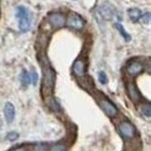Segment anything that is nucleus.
Here are the masks:
<instances>
[{
    "instance_id": "12",
    "label": "nucleus",
    "mask_w": 151,
    "mask_h": 151,
    "mask_svg": "<svg viewBox=\"0 0 151 151\" xmlns=\"http://www.w3.org/2000/svg\"><path fill=\"white\" fill-rule=\"evenodd\" d=\"M127 14H128V17L133 23L138 22L139 19H140L142 17V12L140 9H138V8H132V9H129L128 11H127Z\"/></svg>"
},
{
    "instance_id": "23",
    "label": "nucleus",
    "mask_w": 151,
    "mask_h": 151,
    "mask_svg": "<svg viewBox=\"0 0 151 151\" xmlns=\"http://www.w3.org/2000/svg\"><path fill=\"white\" fill-rule=\"evenodd\" d=\"M9 151H26L25 150V147L24 146H18V147H15V148H13Z\"/></svg>"
},
{
    "instance_id": "2",
    "label": "nucleus",
    "mask_w": 151,
    "mask_h": 151,
    "mask_svg": "<svg viewBox=\"0 0 151 151\" xmlns=\"http://www.w3.org/2000/svg\"><path fill=\"white\" fill-rule=\"evenodd\" d=\"M17 17L18 18V27L22 33H27L31 27V19L29 11L24 6H19L17 12Z\"/></svg>"
},
{
    "instance_id": "6",
    "label": "nucleus",
    "mask_w": 151,
    "mask_h": 151,
    "mask_svg": "<svg viewBox=\"0 0 151 151\" xmlns=\"http://www.w3.org/2000/svg\"><path fill=\"white\" fill-rule=\"evenodd\" d=\"M100 105L101 107V109L103 110V112L110 118H113L118 114L117 107L115 106L114 103H112L108 100H106V99H101Z\"/></svg>"
},
{
    "instance_id": "11",
    "label": "nucleus",
    "mask_w": 151,
    "mask_h": 151,
    "mask_svg": "<svg viewBox=\"0 0 151 151\" xmlns=\"http://www.w3.org/2000/svg\"><path fill=\"white\" fill-rule=\"evenodd\" d=\"M4 115H5L6 120L9 124L14 122V117H15V109L13 103H11V102L6 103L5 107H4Z\"/></svg>"
},
{
    "instance_id": "10",
    "label": "nucleus",
    "mask_w": 151,
    "mask_h": 151,
    "mask_svg": "<svg viewBox=\"0 0 151 151\" xmlns=\"http://www.w3.org/2000/svg\"><path fill=\"white\" fill-rule=\"evenodd\" d=\"M99 14H100V17H102L105 20H109L113 17L114 15V9L111 6H109V4H103L101 7H100L99 9Z\"/></svg>"
},
{
    "instance_id": "15",
    "label": "nucleus",
    "mask_w": 151,
    "mask_h": 151,
    "mask_svg": "<svg viewBox=\"0 0 151 151\" xmlns=\"http://www.w3.org/2000/svg\"><path fill=\"white\" fill-rule=\"evenodd\" d=\"M20 82H21L22 86H24V87H27L31 83L30 74L28 73L27 71H23V72H22L21 77H20Z\"/></svg>"
},
{
    "instance_id": "21",
    "label": "nucleus",
    "mask_w": 151,
    "mask_h": 151,
    "mask_svg": "<svg viewBox=\"0 0 151 151\" xmlns=\"http://www.w3.org/2000/svg\"><path fill=\"white\" fill-rule=\"evenodd\" d=\"M30 77H31V82L33 83L34 85H37V81H38V76L35 72H33L30 74Z\"/></svg>"
},
{
    "instance_id": "7",
    "label": "nucleus",
    "mask_w": 151,
    "mask_h": 151,
    "mask_svg": "<svg viewBox=\"0 0 151 151\" xmlns=\"http://www.w3.org/2000/svg\"><path fill=\"white\" fill-rule=\"evenodd\" d=\"M145 70L144 65L139 61H130L126 66V71L131 77H136Z\"/></svg>"
},
{
    "instance_id": "9",
    "label": "nucleus",
    "mask_w": 151,
    "mask_h": 151,
    "mask_svg": "<svg viewBox=\"0 0 151 151\" xmlns=\"http://www.w3.org/2000/svg\"><path fill=\"white\" fill-rule=\"evenodd\" d=\"M126 90L128 92V95L130 99L132 100L134 102H139L141 101V94L139 92L138 88L136 87V85L132 82H129L126 84Z\"/></svg>"
},
{
    "instance_id": "19",
    "label": "nucleus",
    "mask_w": 151,
    "mask_h": 151,
    "mask_svg": "<svg viewBox=\"0 0 151 151\" xmlns=\"http://www.w3.org/2000/svg\"><path fill=\"white\" fill-rule=\"evenodd\" d=\"M35 151H49L48 146L43 144H38L35 145Z\"/></svg>"
},
{
    "instance_id": "20",
    "label": "nucleus",
    "mask_w": 151,
    "mask_h": 151,
    "mask_svg": "<svg viewBox=\"0 0 151 151\" xmlns=\"http://www.w3.org/2000/svg\"><path fill=\"white\" fill-rule=\"evenodd\" d=\"M50 151H67V148H66V146L63 145H54Z\"/></svg>"
},
{
    "instance_id": "1",
    "label": "nucleus",
    "mask_w": 151,
    "mask_h": 151,
    "mask_svg": "<svg viewBox=\"0 0 151 151\" xmlns=\"http://www.w3.org/2000/svg\"><path fill=\"white\" fill-rule=\"evenodd\" d=\"M55 72L54 69L50 66L48 61L45 62L43 66V78H42V94L49 98L55 88Z\"/></svg>"
},
{
    "instance_id": "16",
    "label": "nucleus",
    "mask_w": 151,
    "mask_h": 151,
    "mask_svg": "<svg viewBox=\"0 0 151 151\" xmlns=\"http://www.w3.org/2000/svg\"><path fill=\"white\" fill-rule=\"evenodd\" d=\"M142 114L144 115L145 117L150 118V114H151V107L150 104H145L144 106L142 107Z\"/></svg>"
},
{
    "instance_id": "18",
    "label": "nucleus",
    "mask_w": 151,
    "mask_h": 151,
    "mask_svg": "<svg viewBox=\"0 0 151 151\" xmlns=\"http://www.w3.org/2000/svg\"><path fill=\"white\" fill-rule=\"evenodd\" d=\"M99 81H100V82L101 83V84H106L107 83V77H106V74L104 72H100V74H99Z\"/></svg>"
},
{
    "instance_id": "14",
    "label": "nucleus",
    "mask_w": 151,
    "mask_h": 151,
    "mask_svg": "<svg viewBox=\"0 0 151 151\" xmlns=\"http://www.w3.org/2000/svg\"><path fill=\"white\" fill-rule=\"evenodd\" d=\"M47 104L50 107L52 110H54L55 112H58V111H60V106H59L58 102L53 98H47Z\"/></svg>"
},
{
    "instance_id": "22",
    "label": "nucleus",
    "mask_w": 151,
    "mask_h": 151,
    "mask_svg": "<svg viewBox=\"0 0 151 151\" xmlns=\"http://www.w3.org/2000/svg\"><path fill=\"white\" fill-rule=\"evenodd\" d=\"M141 19H142V21L144 23H149V21H150V13L142 14Z\"/></svg>"
},
{
    "instance_id": "17",
    "label": "nucleus",
    "mask_w": 151,
    "mask_h": 151,
    "mask_svg": "<svg viewBox=\"0 0 151 151\" xmlns=\"http://www.w3.org/2000/svg\"><path fill=\"white\" fill-rule=\"evenodd\" d=\"M19 137V134L17 133V132H14V131H13V132H10V133H8L7 134V140L8 141H10V142H14V141H17V139Z\"/></svg>"
},
{
    "instance_id": "5",
    "label": "nucleus",
    "mask_w": 151,
    "mask_h": 151,
    "mask_svg": "<svg viewBox=\"0 0 151 151\" xmlns=\"http://www.w3.org/2000/svg\"><path fill=\"white\" fill-rule=\"evenodd\" d=\"M48 22L52 27L55 28V29H58V28H61L65 25L66 17L64 14L60 13L51 14L48 17Z\"/></svg>"
},
{
    "instance_id": "13",
    "label": "nucleus",
    "mask_w": 151,
    "mask_h": 151,
    "mask_svg": "<svg viewBox=\"0 0 151 151\" xmlns=\"http://www.w3.org/2000/svg\"><path fill=\"white\" fill-rule=\"evenodd\" d=\"M115 26H116V29L118 30V32L119 33L121 34V35L122 37H124V39L126 41V42H129L130 40H131V35L127 33V32L125 31V29H124V27L122 26L120 22H117L116 24H115Z\"/></svg>"
},
{
    "instance_id": "4",
    "label": "nucleus",
    "mask_w": 151,
    "mask_h": 151,
    "mask_svg": "<svg viewBox=\"0 0 151 151\" xmlns=\"http://www.w3.org/2000/svg\"><path fill=\"white\" fill-rule=\"evenodd\" d=\"M118 129L122 135V137H124L125 139H132L136 134V129H135L134 125L128 122H122L119 124Z\"/></svg>"
},
{
    "instance_id": "8",
    "label": "nucleus",
    "mask_w": 151,
    "mask_h": 151,
    "mask_svg": "<svg viewBox=\"0 0 151 151\" xmlns=\"http://www.w3.org/2000/svg\"><path fill=\"white\" fill-rule=\"evenodd\" d=\"M85 62L82 59L78 58L77 60L74 62L72 66V71L75 76H77L78 78H81L85 75Z\"/></svg>"
},
{
    "instance_id": "3",
    "label": "nucleus",
    "mask_w": 151,
    "mask_h": 151,
    "mask_svg": "<svg viewBox=\"0 0 151 151\" xmlns=\"http://www.w3.org/2000/svg\"><path fill=\"white\" fill-rule=\"evenodd\" d=\"M65 24L69 28H71V29L79 31L83 29V27L85 25V21L78 14L71 13L68 15V18H67Z\"/></svg>"
}]
</instances>
